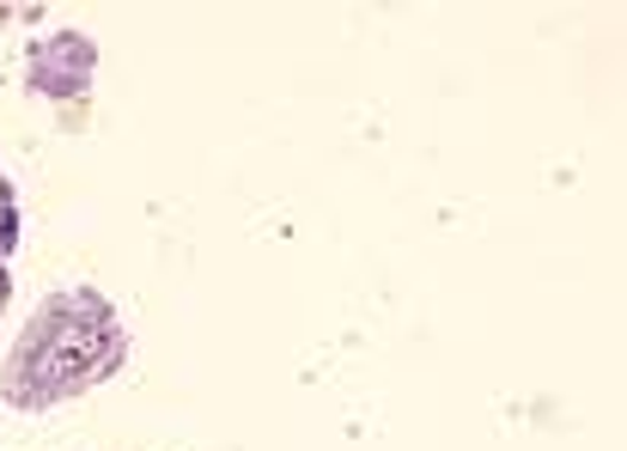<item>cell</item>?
I'll return each mask as SVG.
<instances>
[{"mask_svg": "<svg viewBox=\"0 0 627 451\" xmlns=\"http://www.w3.org/2000/svg\"><path fill=\"white\" fill-rule=\"evenodd\" d=\"M12 238H19V214H12V189L0 184V300H7V256H12Z\"/></svg>", "mask_w": 627, "mask_h": 451, "instance_id": "7a4b0ae2", "label": "cell"}, {"mask_svg": "<svg viewBox=\"0 0 627 451\" xmlns=\"http://www.w3.org/2000/svg\"><path fill=\"white\" fill-rule=\"evenodd\" d=\"M128 354V336L116 312L98 293H56L43 312L25 324L7 366V403L12 409H56L68 396L104 384Z\"/></svg>", "mask_w": 627, "mask_h": 451, "instance_id": "6da1fadb", "label": "cell"}]
</instances>
